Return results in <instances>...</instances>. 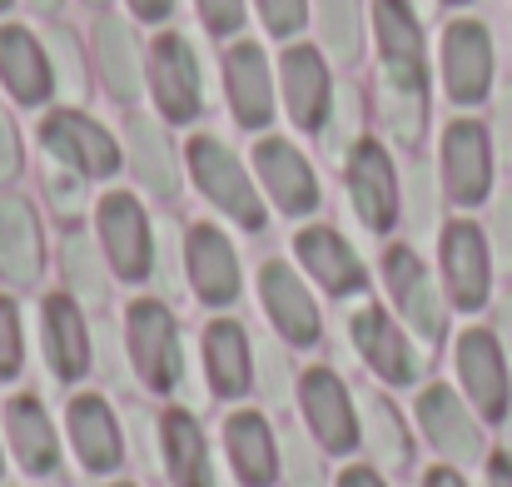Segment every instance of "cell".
I'll list each match as a JSON object with an SVG mask.
<instances>
[{
  "label": "cell",
  "mask_w": 512,
  "mask_h": 487,
  "mask_svg": "<svg viewBox=\"0 0 512 487\" xmlns=\"http://www.w3.org/2000/svg\"><path fill=\"white\" fill-rule=\"evenodd\" d=\"M189 174H194V184L204 189V199L219 204L234 224H244L249 234L264 229V204H259V194H254L244 164L234 160L214 135H194V140H189Z\"/></svg>",
  "instance_id": "6da1fadb"
},
{
  "label": "cell",
  "mask_w": 512,
  "mask_h": 487,
  "mask_svg": "<svg viewBox=\"0 0 512 487\" xmlns=\"http://www.w3.org/2000/svg\"><path fill=\"white\" fill-rule=\"evenodd\" d=\"M150 90H155V105L165 110V120L174 125H189L199 110H204V75H199V55L194 45L179 35V30H165L155 45H150Z\"/></svg>",
  "instance_id": "7a4b0ae2"
},
{
  "label": "cell",
  "mask_w": 512,
  "mask_h": 487,
  "mask_svg": "<svg viewBox=\"0 0 512 487\" xmlns=\"http://www.w3.org/2000/svg\"><path fill=\"white\" fill-rule=\"evenodd\" d=\"M40 145L55 164H65L80 179H105L120 169V145L80 110H55L40 120Z\"/></svg>",
  "instance_id": "3957f363"
},
{
  "label": "cell",
  "mask_w": 512,
  "mask_h": 487,
  "mask_svg": "<svg viewBox=\"0 0 512 487\" xmlns=\"http://www.w3.org/2000/svg\"><path fill=\"white\" fill-rule=\"evenodd\" d=\"M125 333H130V358H135V373L145 378V388L170 393L179 383V328H174L170 309L155 299H140L125 319Z\"/></svg>",
  "instance_id": "277c9868"
},
{
  "label": "cell",
  "mask_w": 512,
  "mask_h": 487,
  "mask_svg": "<svg viewBox=\"0 0 512 487\" xmlns=\"http://www.w3.org/2000/svg\"><path fill=\"white\" fill-rule=\"evenodd\" d=\"M348 199H353V214L363 219V229L388 234L398 224V174H393V160L378 140H353Z\"/></svg>",
  "instance_id": "5b68a950"
},
{
  "label": "cell",
  "mask_w": 512,
  "mask_h": 487,
  "mask_svg": "<svg viewBox=\"0 0 512 487\" xmlns=\"http://www.w3.org/2000/svg\"><path fill=\"white\" fill-rule=\"evenodd\" d=\"M383 279H388L393 304L403 309V319H408V328H413L418 338L438 343V338L448 333L443 299H438V289H433V279H428V269H423V259H418L413 249L393 244V249L383 254Z\"/></svg>",
  "instance_id": "8992f818"
},
{
  "label": "cell",
  "mask_w": 512,
  "mask_h": 487,
  "mask_svg": "<svg viewBox=\"0 0 512 487\" xmlns=\"http://www.w3.org/2000/svg\"><path fill=\"white\" fill-rule=\"evenodd\" d=\"M100 239H105V254L115 264L120 279H150L155 269V239H150V219L145 209L130 199V194H105L100 199Z\"/></svg>",
  "instance_id": "52a82bcc"
},
{
  "label": "cell",
  "mask_w": 512,
  "mask_h": 487,
  "mask_svg": "<svg viewBox=\"0 0 512 487\" xmlns=\"http://www.w3.org/2000/svg\"><path fill=\"white\" fill-rule=\"evenodd\" d=\"M443 85L458 105H478L493 85V40L478 20H453L443 35Z\"/></svg>",
  "instance_id": "ba28073f"
},
{
  "label": "cell",
  "mask_w": 512,
  "mask_h": 487,
  "mask_svg": "<svg viewBox=\"0 0 512 487\" xmlns=\"http://www.w3.org/2000/svg\"><path fill=\"white\" fill-rule=\"evenodd\" d=\"M279 70H284V105H289L294 125L309 135H324V125L334 115V80L324 70V55L314 45H289Z\"/></svg>",
  "instance_id": "9c48e42d"
},
{
  "label": "cell",
  "mask_w": 512,
  "mask_h": 487,
  "mask_svg": "<svg viewBox=\"0 0 512 487\" xmlns=\"http://www.w3.org/2000/svg\"><path fill=\"white\" fill-rule=\"evenodd\" d=\"M443 184L458 204H483L493 189V145L488 130L473 120L448 125L443 135Z\"/></svg>",
  "instance_id": "30bf717a"
},
{
  "label": "cell",
  "mask_w": 512,
  "mask_h": 487,
  "mask_svg": "<svg viewBox=\"0 0 512 487\" xmlns=\"http://www.w3.org/2000/svg\"><path fill=\"white\" fill-rule=\"evenodd\" d=\"M443 279L458 309H483L488 284H493V264H488V239L478 224L458 219L443 229Z\"/></svg>",
  "instance_id": "8fae6325"
},
{
  "label": "cell",
  "mask_w": 512,
  "mask_h": 487,
  "mask_svg": "<svg viewBox=\"0 0 512 487\" xmlns=\"http://www.w3.org/2000/svg\"><path fill=\"white\" fill-rule=\"evenodd\" d=\"M184 264H189V284L204 304L224 309L239 299V259L234 244L214 229V224H194L184 239Z\"/></svg>",
  "instance_id": "7c38bea8"
},
{
  "label": "cell",
  "mask_w": 512,
  "mask_h": 487,
  "mask_svg": "<svg viewBox=\"0 0 512 487\" xmlns=\"http://www.w3.org/2000/svg\"><path fill=\"white\" fill-rule=\"evenodd\" d=\"M224 90L234 105V120L244 130H264L274 120V85H269V60L254 40L229 45L224 55Z\"/></svg>",
  "instance_id": "4fadbf2b"
},
{
  "label": "cell",
  "mask_w": 512,
  "mask_h": 487,
  "mask_svg": "<svg viewBox=\"0 0 512 487\" xmlns=\"http://www.w3.org/2000/svg\"><path fill=\"white\" fill-rule=\"evenodd\" d=\"M458 373H463V388H468V398L478 403L483 418L508 413V363H503V348H498L493 333L468 328L458 338Z\"/></svg>",
  "instance_id": "5bb4252c"
},
{
  "label": "cell",
  "mask_w": 512,
  "mask_h": 487,
  "mask_svg": "<svg viewBox=\"0 0 512 487\" xmlns=\"http://www.w3.org/2000/svg\"><path fill=\"white\" fill-rule=\"evenodd\" d=\"M353 348L363 353V363L378 373V378H388V383H413L418 378V353L408 348V338H403V328L393 324L383 309H373V304H363L353 319Z\"/></svg>",
  "instance_id": "9a60e30c"
},
{
  "label": "cell",
  "mask_w": 512,
  "mask_h": 487,
  "mask_svg": "<svg viewBox=\"0 0 512 487\" xmlns=\"http://www.w3.org/2000/svg\"><path fill=\"white\" fill-rule=\"evenodd\" d=\"M0 85L20 100V105H45L55 90V70L45 45L35 40V30L25 25H0Z\"/></svg>",
  "instance_id": "2e32d148"
},
{
  "label": "cell",
  "mask_w": 512,
  "mask_h": 487,
  "mask_svg": "<svg viewBox=\"0 0 512 487\" xmlns=\"http://www.w3.org/2000/svg\"><path fill=\"white\" fill-rule=\"evenodd\" d=\"M299 398H304V413L329 453H348L358 443V418H353V403H348V388L339 383V373L309 368L299 383Z\"/></svg>",
  "instance_id": "e0dca14e"
},
{
  "label": "cell",
  "mask_w": 512,
  "mask_h": 487,
  "mask_svg": "<svg viewBox=\"0 0 512 487\" xmlns=\"http://www.w3.org/2000/svg\"><path fill=\"white\" fill-rule=\"evenodd\" d=\"M40 338H45V358H50L55 378H65V383L85 378V368H90V333H85V319H80L70 294H50L40 304Z\"/></svg>",
  "instance_id": "ac0fdd59"
},
{
  "label": "cell",
  "mask_w": 512,
  "mask_h": 487,
  "mask_svg": "<svg viewBox=\"0 0 512 487\" xmlns=\"http://www.w3.org/2000/svg\"><path fill=\"white\" fill-rule=\"evenodd\" d=\"M254 169H259L264 189L274 194V204H279L284 214H309V209L319 204V179H314V169L304 164V155H299L294 145H284V140H259Z\"/></svg>",
  "instance_id": "d6986e66"
},
{
  "label": "cell",
  "mask_w": 512,
  "mask_h": 487,
  "mask_svg": "<svg viewBox=\"0 0 512 487\" xmlns=\"http://www.w3.org/2000/svg\"><path fill=\"white\" fill-rule=\"evenodd\" d=\"M259 294H264V309H269L274 328H279L289 343H299V348L319 343V309H314V299H309V289L299 284L294 269H284V264H264V274H259Z\"/></svg>",
  "instance_id": "ffe728a7"
},
{
  "label": "cell",
  "mask_w": 512,
  "mask_h": 487,
  "mask_svg": "<svg viewBox=\"0 0 512 487\" xmlns=\"http://www.w3.org/2000/svg\"><path fill=\"white\" fill-rule=\"evenodd\" d=\"M0 279L10 289H30L40 279V224L20 194L0 199Z\"/></svg>",
  "instance_id": "44dd1931"
},
{
  "label": "cell",
  "mask_w": 512,
  "mask_h": 487,
  "mask_svg": "<svg viewBox=\"0 0 512 487\" xmlns=\"http://www.w3.org/2000/svg\"><path fill=\"white\" fill-rule=\"evenodd\" d=\"M418 418H423L428 443L443 458H458V463H478L483 458V433H478V423L463 413V403L448 388H428L418 398Z\"/></svg>",
  "instance_id": "7402d4cb"
},
{
  "label": "cell",
  "mask_w": 512,
  "mask_h": 487,
  "mask_svg": "<svg viewBox=\"0 0 512 487\" xmlns=\"http://www.w3.org/2000/svg\"><path fill=\"white\" fill-rule=\"evenodd\" d=\"M95 60H100V80L105 90L120 100V105H135L140 90H145V65H140V45H135V30L115 15H105L95 25Z\"/></svg>",
  "instance_id": "603a6c76"
},
{
  "label": "cell",
  "mask_w": 512,
  "mask_h": 487,
  "mask_svg": "<svg viewBox=\"0 0 512 487\" xmlns=\"http://www.w3.org/2000/svg\"><path fill=\"white\" fill-rule=\"evenodd\" d=\"M299 259L324 284V294H339L343 299V294H358L368 284V269L358 264V254L343 244L329 224H314V229L299 234Z\"/></svg>",
  "instance_id": "cb8c5ba5"
},
{
  "label": "cell",
  "mask_w": 512,
  "mask_h": 487,
  "mask_svg": "<svg viewBox=\"0 0 512 487\" xmlns=\"http://www.w3.org/2000/svg\"><path fill=\"white\" fill-rule=\"evenodd\" d=\"M378 115L398 145H418L428 125V75L378 70Z\"/></svg>",
  "instance_id": "d4e9b609"
},
{
  "label": "cell",
  "mask_w": 512,
  "mask_h": 487,
  "mask_svg": "<svg viewBox=\"0 0 512 487\" xmlns=\"http://www.w3.org/2000/svg\"><path fill=\"white\" fill-rule=\"evenodd\" d=\"M373 30H378L383 70L428 75V65H423V25H418L413 0H373Z\"/></svg>",
  "instance_id": "484cf974"
},
{
  "label": "cell",
  "mask_w": 512,
  "mask_h": 487,
  "mask_svg": "<svg viewBox=\"0 0 512 487\" xmlns=\"http://www.w3.org/2000/svg\"><path fill=\"white\" fill-rule=\"evenodd\" d=\"M249 333L229 319L204 328V368H209V383L219 398H239L249 383H254V363H249Z\"/></svg>",
  "instance_id": "4316f807"
},
{
  "label": "cell",
  "mask_w": 512,
  "mask_h": 487,
  "mask_svg": "<svg viewBox=\"0 0 512 487\" xmlns=\"http://www.w3.org/2000/svg\"><path fill=\"white\" fill-rule=\"evenodd\" d=\"M70 438H75V453L90 473H110L125 453H120V428H115V413L105 398H75L70 403Z\"/></svg>",
  "instance_id": "83f0119b"
},
{
  "label": "cell",
  "mask_w": 512,
  "mask_h": 487,
  "mask_svg": "<svg viewBox=\"0 0 512 487\" xmlns=\"http://www.w3.org/2000/svg\"><path fill=\"white\" fill-rule=\"evenodd\" d=\"M224 443H229V458H234V473L249 487L274 483L279 473V453H274V438H269V423L259 413H234L229 428H224Z\"/></svg>",
  "instance_id": "f1b7e54d"
},
{
  "label": "cell",
  "mask_w": 512,
  "mask_h": 487,
  "mask_svg": "<svg viewBox=\"0 0 512 487\" xmlns=\"http://www.w3.org/2000/svg\"><path fill=\"white\" fill-rule=\"evenodd\" d=\"M130 164L140 174V184L160 199H174L179 194V169H174V150L165 125L155 120H130Z\"/></svg>",
  "instance_id": "f546056e"
},
{
  "label": "cell",
  "mask_w": 512,
  "mask_h": 487,
  "mask_svg": "<svg viewBox=\"0 0 512 487\" xmlns=\"http://www.w3.org/2000/svg\"><path fill=\"white\" fill-rule=\"evenodd\" d=\"M5 428H10V448H15L25 473H50L55 468V433H50V418L35 398L5 403Z\"/></svg>",
  "instance_id": "4dcf8cb0"
},
{
  "label": "cell",
  "mask_w": 512,
  "mask_h": 487,
  "mask_svg": "<svg viewBox=\"0 0 512 487\" xmlns=\"http://www.w3.org/2000/svg\"><path fill=\"white\" fill-rule=\"evenodd\" d=\"M165 463H170L174 487H214L209 478V453H204V433L189 413H165Z\"/></svg>",
  "instance_id": "1f68e13d"
},
{
  "label": "cell",
  "mask_w": 512,
  "mask_h": 487,
  "mask_svg": "<svg viewBox=\"0 0 512 487\" xmlns=\"http://www.w3.org/2000/svg\"><path fill=\"white\" fill-rule=\"evenodd\" d=\"M60 264H65L70 299H80V304H90V309H100V304L110 299V279H105L100 254H95V244H90L85 234H65V244H60Z\"/></svg>",
  "instance_id": "d6a6232c"
},
{
  "label": "cell",
  "mask_w": 512,
  "mask_h": 487,
  "mask_svg": "<svg viewBox=\"0 0 512 487\" xmlns=\"http://www.w3.org/2000/svg\"><path fill=\"white\" fill-rule=\"evenodd\" d=\"M363 433H368V448L378 453L383 468H408V433H403V418L393 413L388 398L363 403Z\"/></svg>",
  "instance_id": "836d02e7"
},
{
  "label": "cell",
  "mask_w": 512,
  "mask_h": 487,
  "mask_svg": "<svg viewBox=\"0 0 512 487\" xmlns=\"http://www.w3.org/2000/svg\"><path fill=\"white\" fill-rule=\"evenodd\" d=\"M319 35H324V50L353 65L358 50H363V15H358V0H319Z\"/></svg>",
  "instance_id": "e575fe53"
},
{
  "label": "cell",
  "mask_w": 512,
  "mask_h": 487,
  "mask_svg": "<svg viewBox=\"0 0 512 487\" xmlns=\"http://www.w3.org/2000/svg\"><path fill=\"white\" fill-rule=\"evenodd\" d=\"M45 55H50V70H55V90H65L70 100H85V55H80V40L65 30V25H50L45 30Z\"/></svg>",
  "instance_id": "d590c367"
},
{
  "label": "cell",
  "mask_w": 512,
  "mask_h": 487,
  "mask_svg": "<svg viewBox=\"0 0 512 487\" xmlns=\"http://www.w3.org/2000/svg\"><path fill=\"white\" fill-rule=\"evenodd\" d=\"M284 463H289V478H294V487H324L319 453H309V443H304L299 433H284Z\"/></svg>",
  "instance_id": "8d00e7d4"
},
{
  "label": "cell",
  "mask_w": 512,
  "mask_h": 487,
  "mask_svg": "<svg viewBox=\"0 0 512 487\" xmlns=\"http://www.w3.org/2000/svg\"><path fill=\"white\" fill-rule=\"evenodd\" d=\"M259 15H264V25L284 40V35H299V30H304L309 0H259Z\"/></svg>",
  "instance_id": "74e56055"
},
{
  "label": "cell",
  "mask_w": 512,
  "mask_h": 487,
  "mask_svg": "<svg viewBox=\"0 0 512 487\" xmlns=\"http://www.w3.org/2000/svg\"><path fill=\"white\" fill-rule=\"evenodd\" d=\"M20 373V314L10 299H0V383Z\"/></svg>",
  "instance_id": "f35d334b"
},
{
  "label": "cell",
  "mask_w": 512,
  "mask_h": 487,
  "mask_svg": "<svg viewBox=\"0 0 512 487\" xmlns=\"http://www.w3.org/2000/svg\"><path fill=\"white\" fill-rule=\"evenodd\" d=\"M199 5V20L209 35H234L244 30V0H194Z\"/></svg>",
  "instance_id": "ab89813d"
},
{
  "label": "cell",
  "mask_w": 512,
  "mask_h": 487,
  "mask_svg": "<svg viewBox=\"0 0 512 487\" xmlns=\"http://www.w3.org/2000/svg\"><path fill=\"white\" fill-rule=\"evenodd\" d=\"M408 219H413V229H433V179L423 164L408 174Z\"/></svg>",
  "instance_id": "60d3db41"
},
{
  "label": "cell",
  "mask_w": 512,
  "mask_h": 487,
  "mask_svg": "<svg viewBox=\"0 0 512 487\" xmlns=\"http://www.w3.org/2000/svg\"><path fill=\"white\" fill-rule=\"evenodd\" d=\"M259 368H264V398L269 403H284V393H289V363H284V353L274 343L259 348Z\"/></svg>",
  "instance_id": "b9f144b4"
},
{
  "label": "cell",
  "mask_w": 512,
  "mask_h": 487,
  "mask_svg": "<svg viewBox=\"0 0 512 487\" xmlns=\"http://www.w3.org/2000/svg\"><path fill=\"white\" fill-rule=\"evenodd\" d=\"M334 105H339V110L329 115V125H324V135H329V150L339 155L343 145H348V135H353V105H358V95H353V90H343V95H339V100H334ZM348 150H353V145H348Z\"/></svg>",
  "instance_id": "7bdbcfd3"
},
{
  "label": "cell",
  "mask_w": 512,
  "mask_h": 487,
  "mask_svg": "<svg viewBox=\"0 0 512 487\" xmlns=\"http://www.w3.org/2000/svg\"><path fill=\"white\" fill-rule=\"evenodd\" d=\"M493 140H498V155L503 164H512V85L498 90V110H493Z\"/></svg>",
  "instance_id": "ee69618b"
},
{
  "label": "cell",
  "mask_w": 512,
  "mask_h": 487,
  "mask_svg": "<svg viewBox=\"0 0 512 487\" xmlns=\"http://www.w3.org/2000/svg\"><path fill=\"white\" fill-rule=\"evenodd\" d=\"M50 199L60 204V214H75L85 204V179L80 174H50Z\"/></svg>",
  "instance_id": "f6af8a7d"
},
{
  "label": "cell",
  "mask_w": 512,
  "mask_h": 487,
  "mask_svg": "<svg viewBox=\"0 0 512 487\" xmlns=\"http://www.w3.org/2000/svg\"><path fill=\"white\" fill-rule=\"evenodd\" d=\"M493 239H498V259H503V269H512V194H503L498 209H493Z\"/></svg>",
  "instance_id": "bcb514c9"
},
{
  "label": "cell",
  "mask_w": 512,
  "mask_h": 487,
  "mask_svg": "<svg viewBox=\"0 0 512 487\" xmlns=\"http://www.w3.org/2000/svg\"><path fill=\"white\" fill-rule=\"evenodd\" d=\"M20 174V140H15V125L0 115V184Z\"/></svg>",
  "instance_id": "7dc6e473"
},
{
  "label": "cell",
  "mask_w": 512,
  "mask_h": 487,
  "mask_svg": "<svg viewBox=\"0 0 512 487\" xmlns=\"http://www.w3.org/2000/svg\"><path fill=\"white\" fill-rule=\"evenodd\" d=\"M130 10H135L140 20L160 25V20H170V15H174V0H130Z\"/></svg>",
  "instance_id": "c3c4849f"
},
{
  "label": "cell",
  "mask_w": 512,
  "mask_h": 487,
  "mask_svg": "<svg viewBox=\"0 0 512 487\" xmlns=\"http://www.w3.org/2000/svg\"><path fill=\"white\" fill-rule=\"evenodd\" d=\"M498 343L508 348V358H512V294L498 304Z\"/></svg>",
  "instance_id": "681fc988"
},
{
  "label": "cell",
  "mask_w": 512,
  "mask_h": 487,
  "mask_svg": "<svg viewBox=\"0 0 512 487\" xmlns=\"http://www.w3.org/2000/svg\"><path fill=\"white\" fill-rule=\"evenodd\" d=\"M339 487H383V483H378V478H373L368 468H348V473H343V483H339Z\"/></svg>",
  "instance_id": "f907efd6"
},
{
  "label": "cell",
  "mask_w": 512,
  "mask_h": 487,
  "mask_svg": "<svg viewBox=\"0 0 512 487\" xmlns=\"http://www.w3.org/2000/svg\"><path fill=\"white\" fill-rule=\"evenodd\" d=\"M493 487H512V458H493Z\"/></svg>",
  "instance_id": "816d5d0a"
},
{
  "label": "cell",
  "mask_w": 512,
  "mask_h": 487,
  "mask_svg": "<svg viewBox=\"0 0 512 487\" xmlns=\"http://www.w3.org/2000/svg\"><path fill=\"white\" fill-rule=\"evenodd\" d=\"M428 487H463V478L448 473V468H438V473H428Z\"/></svg>",
  "instance_id": "f5cc1de1"
},
{
  "label": "cell",
  "mask_w": 512,
  "mask_h": 487,
  "mask_svg": "<svg viewBox=\"0 0 512 487\" xmlns=\"http://www.w3.org/2000/svg\"><path fill=\"white\" fill-rule=\"evenodd\" d=\"M25 5H30L35 15H55V10H60V0H25Z\"/></svg>",
  "instance_id": "db71d44e"
},
{
  "label": "cell",
  "mask_w": 512,
  "mask_h": 487,
  "mask_svg": "<svg viewBox=\"0 0 512 487\" xmlns=\"http://www.w3.org/2000/svg\"><path fill=\"white\" fill-rule=\"evenodd\" d=\"M508 453H512V413H508Z\"/></svg>",
  "instance_id": "11a10c76"
},
{
  "label": "cell",
  "mask_w": 512,
  "mask_h": 487,
  "mask_svg": "<svg viewBox=\"0 0 512 487\" xmlns=\"http://www.w3.org/2000/svg\"><path fill=\"white\" fill-rule=\"evenodd\" d=\"M10 5H15V0H0V15H5V10H10Z\"/></svg>",
  "instance_id": "9f6ffc18"
},
{
  "label": "cell",
  "mask_w": 512,
  "mask_h": 487,
  "mask_svg": "<svg viewBox=\"0 0 512 487\" xmlns=\"http://www.w3.org/2000/svg\"><path fill=\"white\" fill-rule=\"evenodd\" d=\"M443 5H468V0H443Z\"/></svg>",
  "instance_id": "6f0895ef"
},
{
  "label": "cell",
  "mask_w": 512,
  "mask_h": 487,
  "mask_svg": "<svg viewBox=\"0 0 512 487\" xmlns=\"http://www.w3.org/2000/svg\"><path fill=\"white\" fill-rule=\"evenodd\" d=\"M90 5H110V0H90Z\"/></svg>",
  "instance_id": "680465c9"
},
{
  "label": "cell",
  "mask_w": 512,
  "mask_h": 487,
  "mask_svg": "<svg viewBox=\"0 0 512 487\" xmlns=\"http://www.w3.org/2000/svg\"><path fill=\"white\" fill-rule=\"evenodd\" d=\"M0 463H5V458H0Z\"/></svg>",
  "instance_id": "91938a15"
}]
</instances>
